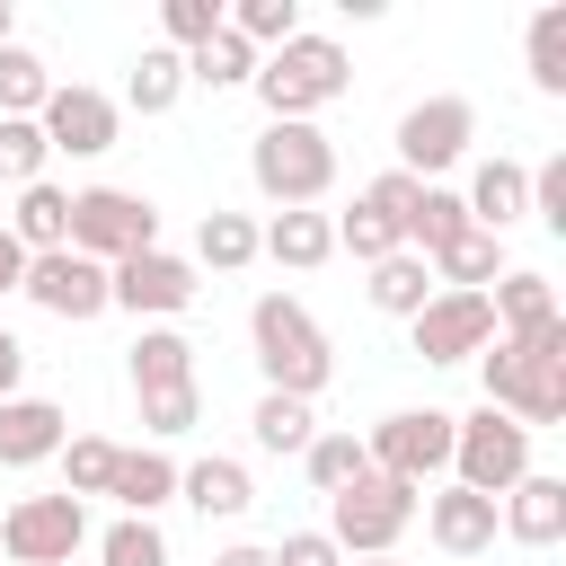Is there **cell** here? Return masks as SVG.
<instances>
[{
  "label": "cell",
  "mask_w": 566,
  "mask_h": 566,
  "mask_svg": "<svg viewBox=\"0 0 566 566\" xmlns=\"http://www.w3.org/2000/svg\"><path fill=\"white\" fill-rule=\"evenodd\" d=\"M478 380H486V407L513 416L522 433L566 424V318L539 327V336H495L478 354Z\"/></svg>",
  "instance_id": "cell-1"
},
{
  "label": "cell",
  "mask_w": 566,
  "mask_h": 566,
  "mask_svg": "<svg viewBox=\"0 0 566 566\" xmlns=\"http://www.w3.org/2000/svg\"><path fill=\"white\" fill-rule=\"evenodd\" d=\"M248 345H256V371H265L274 398H310L318 407V389L336 380V345L292 292H256L248 301Z\"/></svg>",
  "instance_id": "cell-2"
},
{
  "label": "cell",
  "mask_w": 566,
  "mask_h": 566,
  "mask_svg": "<svg viewBox=\"0 0 566 566\" xmlns=\"http://www.w3.org/2000/svg\"><path fill=\"white\" fill-rule=\"evenodd\" d=\"M256 106H265V124H318L345 88H354V62H345V44L336 35H318V27H301L292 44H274L265 62H256Z\"/></svg>",
  "instance_id": "cell-3"
},
{
  "label": "cell",
  "mask_w": 566,
  "mask_h": 566,
  "mask_svg": "<svg viewBox=\"0 0 566 566\" xmlns=\"http://www.w3.org/2000/svg\"><path fill=\"white\" fill-rule=\"evenodd\" d=\"M248 186L274 203V212H318L327 186H336V142L318 124H265L248 142Z\"/></svg>",
  "instance_id": "cell-4"
},
{
  "label": "cell",
  "mask_w": 566,
  "mask_h": 566,
  "mask_svg": "<svg viewBox=\"0 0 566 566\" xmlns=\"http://www.w3.org/2000/svg\"><path fill=\"white\" fill-rule=\"evenodd\" d=\"M416 504H424V486H407V478H354L345 495H327V539L345 548V557H398V539H407V522H416Z\"/></svg>",
  "instance_id": "cell-5"
},
{
  "label": "cell",
  "mask_w": 566,
  "mask_h": 566,
  "mask_svg": "<svg viewBox=\"0 0 566 566\" xmlns=\"http://www.w3.org/2000/svg\"><path fill=\"white\" fill-rule=\"evenodd\" d=\"M159 248V203L133 195V186H71V256L88 265H124Z\"/></svg>",
  "instance_id": "cell-6"
},
{
  "label": "cell",
  "mask_w": 566,
  "mask_h": 566,
  "mask_svg": "<svg viewBox=\"0 0 566 566\" xmlns=\"http://www.w3.org/2000/svg\"><path fill=\"white\" fill-rule=\"evenodd\" d=\"M522 478H531V433H522L513 416H495V407L451 416V486H469V495H513Z\"/></svg>",
  "instance_id": "cell-7"
},
{
  "label": "cell",
  "mask_w": 566,
  "mask_h": 566,
  "mask_svg": "<svg viewBox=\"0 0 566 566\" xmlns=\"http://www.w3.org/2000/svg\"><path fill=\"white\" fill-rule=\"evenodd\" d=\"M88 548V504L80 495H18L9 513H0V557L9 566H71Z\"/></svg>",
  "instance_id": "cell-8"
},
{
  "label": "cell",
  "mask_w": 566,
  "mask_h": 566,
  "mask_svg": "<svg viewBox=\"0 0 566 566\" xmlns=\"http://www.w3.org/2000/svg\"><path fill=\"white\" fill-rule=\"evenodd\" d=\"M389 142H398V168H407L416 186H442V168H460L469 142H478V106H469V97H416Z\"/></svg>",
  "instance_id": "cell-9"
},
{
  "label": "cell",
  "mask_w": 566,
  "mask_h": 566,
  "mask_svg": "<svg viewBox=\"0 0 566 566\" xmlns=\"http://www.w3.org/2000/svg\"><path fill=\"white\" fill-rule=\"evenodd\" d=\"M363 451H371L380 478L433 486V478H451V407H398V416H380L363 433Z\"/></svg>",
  "instance_id": "cell-10"
},
{
  "label": "cell",
  "mask_w": 566,
  "mask_h": 566,
  "mask_svg": "<svg viewBox=\"0 0 566 566\" xmlns=\"http://www.w3.org/2000/svg\"><path fill=\"white\" fill-rule=\"evenodd\" d=\"M35 124H44V150L53 159H106L124 142V106L106 88H88V80H53V97H44Z\"/></svg>",
  "instance_id": "cell-11"
},
{
  "label": "cell",
  "mask_w": 566,
  "mask_h": 566,
  "mask_svg": "<svg viewBox=\"0 0 566 566\" xmlns=\"http://www.w3.org/2000/svg\"><path fill=\"white\" fill-rule=\"evenodd\" d=\"M195 292H203V283H195V265H186L177 248H142V256L106 265V310H133V318H150V327H177V310H186Z\"/></svg>",
  "instance_id": "cell-12"
},
{
  "label": "cell",
  "mask_w": 566,
  "mask_h": 566,
  "mask_svg": "<svg viewBox=\"0 0 566 566\" xmlns=\"http://www.w3.org/2000/svg\"><path fill=\"white\" fill-rule=\"evenodd\" d=\"M407 336H416L424 363H478L495 345V310H486V292H433L407 318Z\"/></svg>",
  "instance_id": "cell-13"
},
{
  "label": "cell",
  "mask_w": 566,
  "mask_h": 566,
  "mask_svg": "<svg viewBox=\"0 0 566 566\" xmlns=\"http://www.w3.org/2000/svg\"><path fill=\"white\" fill-rule=\"evenodd\" d=\"M44 318H62V327H88V318H106V265H88V256H71V248H53V256H27V283H18Z\"/></svg>",
  "instance_id": "cell-14"
},
{
  "label": "cell",
  "mask_w": 566,
  "mask_h": 566,
  "mask_svg": "<svg viewBox=\"0 0 566 566\" xmlns=\"http://www.w3.org/2000/svg\"><path fill=\"white\" fill-rule=\"evenodd\" d=\"M62 442H71V407L62 398H35V389L0 398V469H44Z\"/></svg>",
  "instance_id": "cell-15"
},
{
  "label": "cell",
  "mask_w": 566,
  "mask_h": 566,
  "mask_svg": "<svg viewBox=\"0 0 566 566\" xmlns=\"http://www.w3.org/2000/svg\"><path fill=\"white\" fill-rule=\"evenodd\" d=\"M416 513H424V539H433L442 557H486V548H495V495H469V486L442 478Z\"/></svg>",
  "instance_id": "cell-16"
},
{
  "label": "cell",
  "mask_w": 566,
  "mask_h": 566,
  "mask_svg": "<svg viewBox=\"0 0 566 566\" xmlns=\"http://www.w3.org/2000/svg\"><path fill=\"white\" fill-rule=\"evenodd\" d=\"M495 531L522 539V548H557V539H566V478L531 469L513 495H495Z\"/></svg>",
  "instance_id": "cell-17"
},
{
  "label": "cell",
  "mask_w": 566,
  "mask_h": 566,
  "mask_svg": "<svg viewBox=\"0 0 566 566\" xmlns=\"http://www.w3.org/2000/svg\"><path fill=\"white\" fill-rule=\"evenodd\" d=\"M460 203H469V221H478V230H495V239H504L513 221H531V168L495 150V159H478V168H469Z\"/></svg>",
  "instance_id": "cell-18"
},
{
  "label": "cell",
  "mask_w": 566,
  "mask_h": 566,
  "mask_svg": "<svg viewBox=\"0 0 566 566\" xmlns=\"http://www.w3.org/2000/svg\"><path fill=\"white\" fill-rule=\"evenodd\" d=\"M486 310H495V336H539V327L566 318V310H557V283L531 274V265H504V274L486 283Z\"/></svg>",
  "instance_id": "cell-19"
},
{
  "label": "cell",
  "mask_w": 566,
  "mask_h": 566,
  "mask_svg": "<svg viewBox=\"0 0 566 566\" xmlns=\"http://www.w3.org/2000/svg\"><path fill=\"white\" fill-rule=\"evenodd\" d=\"M177 495H186L203 522H239V513L256 504V478H248V460L212 451V460H186V469H177Z\"/></svg>",
  "instance_id": "cell-20"
},
{
  "label": "cell",
  "mask_w": 566,
  "mask_h": 566,
  "mask_svg": "<svg viewBox=\"0 0 566 566\" xmlns=\"http://www.w3.org/2000/svg\"><path fill=\"white\" fill-rule=\"evenodd\" d=\"M256 256H274L292 274H318L336 256V221L327 212H274V221H256Z\"/></svg>",
  "instance_id": "cell-21"
},
{
  "label": "cell",
  "mask_w": 566,
  "mask_h": 566,
  "mask_svg": "<svg viewBox=\"0 0 566 566\" xmlns=\"http://www.w3.org/2000/svg\"><path fill=\"white\" fill-rule=\"evenodd\" d=\"M9 239H18L27 256H53V248H71V186H53V177H35V186H18V212H9Z\"/></svg>",
  "instance_id": "cell-22"
},
{
  "label": "cell",
  "mask_w": 566,
  "mask_h": 566,
  "mask_svg": "<svg viewBox=\"0 0 566 566\" xmlns=\"http://www.w3.org/2000/svg\"><path fill=\"white\" fill-rule=\"evenodd\" d=\"M424 265H433V292H486V283L504 274V239L469 221V230H460V239H442Z\"/></svg>",
  "instance_id": "cell-23"
},
{
  "label": "cell",
  "mask_w": 566,
  "mask_h": 566,
  "mask_svg": "<svg viewBox=\"0 0 566 566\" xmlns=\"http://www.w3.org/2000/svg\"><path fill=\"white\" fill-rule=\"evenodd\" d=\"M124 371H133V398L186 389V380H195V336H186V327H142L133 354H124Z\"/></svg>",
  "instance_id": "cell-24"
},
{
  "label": "cell",
  "mask_w": 566,
  "mask_h": 566,
  "mask_svg": "<svg viewBox=\"0 0 566 566\" xmlns=\"http://www.w3.org/2000/svg\"><path fill=\"white\" fill-rule=\"evenodd\" d=\"M106 495L133 513V522H150L168 495H177V460L150 442V451H115V478H106Z\"/></svg>",
  "instance_id": "cell-25"
},
{
  "label": "cell",
  "mask_w": 566,
  "mask_h": 566,
  "mask_svg": "<svg viewBox=\"0 0 566 566\" xmlns=\"http://www.w3.org/2000/svg\"><path fill=\"white\" fill-rule=\"evenodd\" d=\"M186 265H195V274H203V265H212V274H248V265H256V221L212 203V212L195 221V256H186Z\"/></svg>",
  "instance_id": "cell-26"
},
{
  "label": "cell",
  "mask_w": 566,
  "mask_h": 566,
  "mask_svg": "<svg viewBox=\"0 0 566 566\" xmlns=\"http://www.w3.org/2000/svg\"><path fill=\"white\" fill-rule=\"evenodd\" d=\"M177 97H186V53L142 44V62L124 71V97H115V106H133V115H168Z\"/></svg>",
  "instance_id": "cell-27"
},
{
  "label": "cell",
  "mask_w": 566,
  "mask_h": 566,
  "mask_svg": "<svg viewBox=\"0 0 566 566\" xmlns=\"http://www.w3.org/2000/svg\"><path fill=\"white\" fill-rule=\"evenodd\" d=\"M363 292H371V310H380V318H416V310L433 301V265H424L416 248H398V256H380V265H371V283H363Z\"/></svg>",
  "instance_id": "cell-28"
},
{
  "label": "cell",
  "mask_w": 566,
  "mask_h": 566,
  "mask_svg": "<svg viewBox=\"0 0 566 566\" xmlns=\"http://www.w3.org/2000/svg\"><path fill=\"white\" fill-rule=\"evenodd\" d=\"M256 62H265V53H256L248 35H230V18H221V35L186 53V88H248V80H256Z\"/></svg>",
  "instance_id": "cell-29"
},
{
  "label": "cell",
  "mask_w": 566,
  "mask_h": 566,
  "mask_svg": "<svg viewBox=\"0 0 566 566\" xmlns=\"http://www.w3.org/2000/svg\"><path fill=\"white\" fill-rule=\"evenodd\" d=\"M248 433H256V451H274V460L292 451V460H301V451H310V433H318V407H310V398H274V389H256Z\"/></svg>",
  "instance_id": "cell-30"
},
{
  "label": "cell",
  "mask_w": 566,
  "mask_h": 566,
  "mask_svg": "<svg viewBox=\"0 0 566 566\" xmlns=\"http://www.w3.org/2000/svg\"><path fill=\"white\" fill-rule=\"evenodd\" d=\"M522 62H531V88L539 97H566V0L531 9V35H522Z\"/></svg>",
  "instance_id": "cell-31"
},
{
  "label": "cell",
  "mask_w": 566,
  "mask_h": 566,
  "mask_svg": "<svg viewBox=\"0 0 566 566\" xmlns=\"http://www.w3.org/2000/svg\"><path fill=\"white\" fill-rule=\"evenodd\" d=\"M301 469H310V486H318V495H345L354 478H371V451H363V433H310Z\"/></svg>",
  "instance_id": "cell-32"
},
{
  "label": "cell",
  "mask_w": 566,
  "mask_h": 566,
  "mask_svg": "<svg viewBox=\"0 0 566 566\" xmlns=\"http://www.w3.org/2000/svg\"><path fill=\"white\" fill-rule=\"evenodd\" d=\"M53 97V62L35 44H0V115H44Z\"/></svg>",
  "instance_id": "cell-33"
},
{
  "label": "cell",
  "mask_w": 566,
  "mask_h": 566,
  "mask_svg": "<svg viewBox=\"0 0 566 566\" xmlns=\"http://www.w3.org/2000/svg\"><path fill=\"white\" fill-rule=\"evenodd\" d=\"M469 230V203H460V186H424L416 195V212H407V248L416 256H433L442 239H460Z\"/></svg>",
  "instance_id": "cell-34"
},
{
  "label": "cell",
  "mask_w": 566,
  "mask_h": 566,
  "mask_svg": "<svg viewBox=\"0 0 566 566\" xmlns=\"http://www.w3.org/2000/svg\"><path fill=\"white\" fill-rule=\"evenodd\" d=\"M115 451H124V442H106V433H71V442L53 451V460H62V495H80V504H88V495H106Z\"/></svg>",
  "instance_id": "cell-35"
},
{
  "label": "cell",
  "mask_w": 566,
  "mask_h": 566,
  "mask_svg": "<svg viewBox=\"0 0 566 566\" xmlns=\"http://www.w3.org/2000/svg\"><path fill=\"white\" fill-rule=\"evenodd\" d=\"M327 221H336V256H354V265H380V256H398V230H389V221H380L363 195H354L345 212H327Z\"/></svg>",
  "instance_id": "cell-36"
},
{
  "label": "cell",
  "mask_w": 566,
  "mask_h": 566,
  "mask_svg": "<svg viewBox=\"0 0 566 566\" xmlns=\"http://www.w3.org/2000/svg\"><path fill=\"white\" fill-rule=\"evenodd\" d=\"M97 566H168V531H159V522L115 513V522L97 531Z\"/></svg>",
  "instance_id": "cell-37"
},
{
  "label": "cell",
  "mask_w": 566,
  "mask_h": 566,
  "mask_svg": "<svg viewBox=\"0 0 566 566\" xmlns=\"http://www.w3.org/2000/svg\"><path fill=\"white\" fill-rule=\"evenodd\" d=\"M230 35H248L256 53H274V44L301 35V0H230Z\"/></svg>",
  "instance_id": "cell-38"
},
{
  "label": "cell",
  "mask_w": 566,
  "mask_h": 566,
  "mask_svg": "<svg viewBox=\"0 0 566 566\" xmlns=\"http://www.w3.org/2000/svg\"><path fill=\"white\" fill-rule=\"evenodd\" d=\"M221 18H230V0H159V35H168V53L212 44V35H221Z\"/></svg>",
  "instance_id": "cell-39"
},
{
  "label": "cell",
  "mask_w": 566,
  "mask_h": 566,
  "mask_svg": "<svg viewBox=\"0 0 566 566\" xmlns=\"http://www.w3.org/2000/svg\"><path fill=\"white\" fill-rule=\"evenodd\" d=\"M44 159H53V150H44V124H35V115H0V177H9V186H35Z\"/></svg>",
  "instance_id": "cell-40"
},
{
  "label": "cell",
  "mask_w": 566,
  "mask_h": 566,
  "mask_svg": "<svg viewBox=\"0 0 566 566\" xmlns=\"http://www.w3.org/2000/svg\"><path fill=\"white\" fill-rule=\"evenodd\" d=\"M195 424H203V389H195V380L142 398V433H150V442H177V433H195Z\"/></svg>",
  "instance_id": "cell-41"
},
{
  "label": "cell",
  "mask_w": 566,
  "mask_h": 566,
  "mask_svg": "<svg viewBox=\"0 0 566 566\" xmlns=\"http://www.w3.org/2000/svg\"><path fill=\"white\" fill-rule=\"evenodd\" d=\"M416 195H424V186H416L407 168H380V177L363 186V203H371V212H380V221L398 230V248H407V212H416Z\"/></svg>",
  "instance_id": "cell-42"
},
{
  "label": "cell",
  "mask_w": 566,
  "mask_h": 566,
  "mask_svg": "<svg viewBox=\"0 0 566 566\" xmlns=\"http://www.w3.org/2000/svg\"><path fill=\"white\" fill-rule=\"evenodd\" d=\"M531 221H548V230H566V150L531 168Z\"/></svg>",
  "instance_id": "cell-43"
},
{
  "label": "cell",
  "mask_w": 566,
  "mask_h": 566,
  "mask_svg": "<svg viewBox=\"0 0 566 566\" xmlns=\"http://www.w3.org/2000/svg\"><path fill=\"white\" fill-rule=\"evenodd\" d=\"M265 557H274V566H345V548H336L327 531H283Z\"/></svg>",
  "instance_id": "cell-44"
},
{
  "label": "cell",
  "mask_w": 566,
  "mask_h": 566,
  "mask_svg": "<svg viewBox=\"0 0 566 566\" xmlns=\"http://www.w3.org/2000/svg\"><path fill=\"white\" fill-rule=\"evenodd\" d=\"M27 389V345H18V327L0 318V398H18Z\"/></svg>",
  "instance_id": "cell-45"
},
{
  "label": "cell",
  "mask_w": 566,
  "mask_h": 566,
  "mask_svg": "<svg viewBox=\"0 0 566 566\" xmlns=\"http://www.w3.org/2000/svg\"><path fill=\"white\" fill-rule=\"evenodd\" d=\"M18 283H27V248L0 230V292H18Z\"/></svg>",
  "instance_id": "cell-46"
},
{
  "label": "cell",
  "mask_w": 566,
  "mask_h": 566,
  "mask_svg": "<svg viewBox=\"0 0 566 566\" xmlns=\"http://www.w3.org/2000/svg\"><path fill=\"white\" fill-rule=\"evenodd\" d=\"M212 566H274V557H265V548H256V539H230V548H221V557H212Z\"/></svg>",
  "instance_id": "cell-47"
},
{
  "label": "cell",
  "mask_w": 566,
  "mask_h": 566,
  "mask_svg": "<svg viewBox=\"0 0 566 566\" xmlns=\"http://www.w3.org/2000/svg\"><path fill=\"white\" fill-rule=\"evenodd\" d=\"M0 44H18V9L9 0H0Z\"/></svg>",
  "instance_id": "cell-48"
},
{
  "label": "cell",
  "mask_w": 566,
  "mask_h": 566,
  "mask_svg": "<svg viewBox=\"0 0 566 566\" xmlns=\"http://www.w3.org/2000/svg\"><path fill=\"white\" fill-rule=\"evenodd\" d=\"M345 566H398V557H345Z\"/></svg>",
  "instance_id": "cell-49"
}]
</instances>
